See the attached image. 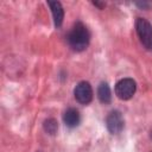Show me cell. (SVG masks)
Masks as SVG:
<instances>
[{
  "instance_id": "obj_5",
  "label": "cell",
  "mask_w": 152,
  "mask_h": 152,
  "mask_svg": "<svg viewBox=\"0 0 152 152\" xmlns=\"http://www.w3.org/2000/svg\"><path fill=\"white\" fill-rule=\"evenodd\" d=\"M74 95H75V99L82 103V104H87L91 101L93 99V89H91V86L83 81V82H80L75 89H74Z\"/></svg>"
},
{
  "instance_id": "obj_10",
  "label": "cell",
  "mask_w": 152,
  "mask_h": 152,
  "mask_svg": "<svg viewBox=\"0 0 152 152\" xmlns=\"http://www.w3.org/2000/svg\"><path fill=\"white\" fill-rule=\"evenodd\" d=\"M137 5H138L139 7H142V8H147V7H148L151 4H150V2H145V1H144V2H137Z\"/></svg>"
},
{
  "instance_id": "obj_1",
  "label": "cell",
  "mask_w": 152,
  "mask_h": 152,
  "mask_svg": "<svg viewBox=\"0 0 152 152\" xmlns=\"http://www.w3.org/2000/svg\"><path fill=\"white\" fill-rule=\"evenodd\" d=\"M90 40V34L86 25L82 23H77L74 25L71 31L68 34V43L70 48L75 51H83L87 49Z\"/></svg>"
},
{
  "instance_id": "obj_4",
  "label": "cell",
  "mask_w": 152,
  "mask_h": 152,
  "mask_svg": "<svg viewBox=\"0 0 152 152\" xmlns=\"http://www.w3.org/2000/svg\"><path fill=\"white\" fill-rule=\"evenodd\" d=\"M106 125L108 131L112 134H118L124 129L125 126V121H124V116L119 110H113L108 114L107 119H106Z\"/></svg>"
},
{
  "instance_id": "obj_6",
  "label": "cell",
  "mask_w": 152,
  "mask_h": 152,
  "mask_svg": "<svg viewBox=\"0 0 152 152\" xmlns=\"http://www.w3.org/2000/svg\"><path fill=\"white\" fill-rule=\"evenodd\" d=\"M48 5L51 8L55 25L57 27H59L62 25V23H63V18H64V11H63V7H62L61 2H58V1H49Z\"/></svg>"
},
{
  "instance_id": "obj_8",
  "label": "cell",
  "mask_w": 152,
  "mask_h": 152,
  "mask_svg": "<svg viewBox=\"0 0 152 152\" xmlns=\"http://www.w3.org/2000/svg\"><path fill=\"white\" fill-rule=\"evenodd\" d=\"M97 97L104 104H107V103L110 102V100H112V93H110V88H109V86L107 83L102 82L99 86V88H97Z\"/></svg>"
},
{
  "instance_id": "obj_9",
  "label": "cell",
  "mask_w": 152,
  "mask_h": 152,
  "mask_svg": "<svg viewBox=\"0 0 152 152\" xmlns=\"http://www.w3.org/2000/svg\"><path fill=\"white\" fill-rule=\"evenodd\" d=\"M43 127H44V129H45V132H46L48 134L53 135V134L57 132V129H58V124H57V121H56L55 119L50 118V119H46V120L44 121Z\"/></svg>"
},
{
  "instance_id": "obj_2",
  "label": "cell",
  "mask_w": 152,
  "mask_h": 152,
  "mask_svg": "<svg viewBox=\"0 0 152 152\" xmlns=\"http://www.w3.org/2000/svg\"><path fill=\"white\" fill-rule=\"evenodd\" d=\"M135 30L145 49L152 51V25L146 19L138 18L135 21Z\"/></svg>"
},
{
  "instance_id": "obj_3",
  "label": "cell",
  "mask_w": 152,
  "mask_h": 152,
  "mask_svg": "<svg viewBox=\"0 0 152 152\" xmlns=\"http://www.w3.org/2000/svg\"><path fill=\"white\" fill-rule=\"evenodd\" d=\"M137 89L135 81L132 78H122L115 84V95L121 100H129Z\"/></svg>"
},
{
  "instance_id": "obj_7",
  "label": "cell",
  "mask_w": 152,
  "mask_h": 152,
  "mask_svg": "<svg viewBox=\"0 0 152 152\" xmlns=\"http://www.w3.org/2000/svg\"><path fill=\"white\" fill-rule=\"evenodd\" d=\"M80 120H81L80 113H78V110L75 109V108H69V109H66V110L64 112V114H63V121H64V124H65L68 127H70V128L76 127V126L80 124Z\"/></svg>"
}]
</instances>
